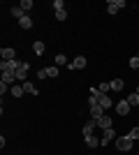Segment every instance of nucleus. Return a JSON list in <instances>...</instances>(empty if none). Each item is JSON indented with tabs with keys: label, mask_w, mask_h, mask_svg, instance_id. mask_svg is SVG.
I'll list each match as a JSON object with an SVG mask.
<instances>
[{
	"label": "nucleus",
	"mask_w": 139,
	"mask_h": 155,
	"mask_svg": "<svg viewBox=\"0 0 139 155\" xmlns=\"http://www.w3.org/2000/svg\"><path fill=\"white\" fill-rule=\"evenodd\" d=\"M88 109H91V116L93 118H102V116H104V109L98 104V97H93V95L88 97Z\"/></svg>",
	"instance_id": "obj_1"
},
{
	"label": "nucleus",
	"mask_w": 139,
	"mask_h": 155,
	"mask_svg": "<svg viewBox=\"0 0 139 155\" xmlns=\"http://www.w3.org/2000/svg\"><path fill=\"white\" fill-rule=\"evenodd\" d=\"M28 72H30V65L26 63V60H21V67L16 72H14V74H16V81H21V84H23V81H28Z\"/></svg>",
	"instance_id": "obj_2"
},
{
	"label": "nucleus",
	"mask_w": 139,
	"mask_h": 155,
	"mask_svg": "<svg viewBox=\"0 0 139 155\" xmlns=\"http://www.w3.org/2000/svg\"><path fill=\"white\" fill-rule=\"evenodd\" d=\"M116 148L118 150H123V153H125V150H130L132 148V139H130V137H118V139H116Z\"/></svg>",
	"instance_id": "obj_3"
},
{
	"label": "nucleus",
	"mask_w": 139,
	"mask_h": 155,
	"mask_svg": "<svg viewBox=\"0 0 139 155\" xmlns=\"http://www.w3.org/2000/svg\"><path fill=\"white\" fill-rule=\"evenodd\" d=\"M130 109H132V107H130L127 100H118V102H116V114H118V116H127Z\"/></svg>",
	"instance_id": "obj_4"
},
{
	"label": "nucleus",
	"mask_w": 139,
	"mask_h": 155,
	"mask_svg": "<svg viewBox=\"0 0 139 155\" xmlns=\"http://www.w3.org/2000/svg\"><path fill=\"white\" fill-rule=\"evenodd\" d=\"M121 7H125V0H109V2H107V12H109V14H116Z\"/></svg>",
	"instance_id": "obj_5"
},
{
	"label": "nucleus",
	"mask_w": 139,
	"mask_h": 155,
	"mask_svg": "<svg viewBox=\"0 0 139 155\" xmlns=\"http://www.w3.org/2000/svg\"><path fill=\"white\" fill-rule=\"evenodd\" d=\"M0 56H2V60H7V63H12V60H16V51H14L12 46H2V51H0Z\"/></svg>",
	"instance_id": "obj_6"
},
{
	"label": "nucleus",
	"mask_w": 139,
	"mask_h": 155,
	"mask_svg": "<svg viewBox=\"0 0 139 155\" xmlns=\"http://www.w3.org/2000/svg\"><path fill=\"white\" fill-rule=\"evenodd\" d=\"M95 97H98V104L102 107V109H109V107H114L111 97H109V95H104V93H98Z\"/></svg>",
	"instance_id": "obj_7"
},
{
	"label": "nucleus",
	"mask_w": 139,
	"mask_h": 155,
	"mask_svg": "<svg viewBox=\"0 0 139 155\" xmlns=\"http://www.w3.org/2000/svg\"><path fill=\"white\" fill-rule=\"evenodd\" d=\"M86 65H88V60L84 58V56H77V58H74L72 63H70V70H84Z\"/></svg>",
	"instance_id": "obj_8"
},
{
	"label": "nucleus",
	"mask_w": 139,
	"mask_h": 155,
	"mask_svg": "<svg viewBox=\"0 0 139 155\" xmlns=\"http://www.w3.org/2000/svg\"><path fill=\"white\" fill-rule=\"evenodd\" d=\"M98 127L109 130V127H114V120H111L109 116H102V118H98Z\"/></svg>",
	"instance_id": "obj_9"
},
{
	"label": "nucleus",
	"mask_w": 139,
	"mask_h": 155,
	"mask_svg": "<svg viewBox=\"0 0 139 155\" xmlns=\"http://www.w3.org/2000/svg\"><path fill=\"white\" fill-rule=\"evenodd\" d=\"M114 137H116V132H114V127L104 130V134H102V139H100V143H102V146H104V143H109V141H111Z\"/></svg>",
	"instance_id": "obj_10"
},
{
	"label": "nucleus",
	"mask_w": 139,
	"mask_h": 155,
	"mask_svg": "<svg viewBox=\"0 0 139 155\" xmlns=\"http://www.w3.org/2000/svg\"><path fill=\"white\" fill-rule=\"evenodd\" d=\"M95 125H98V118H91V120L84 125V137H91V134H93V127H95Z\"/></svg>",
	"instance_id": "obj_11"
},
{
	"label": "nucleus",
	"mask_w": 139,
	"mask_h": 155,
	"mask_svg": "<svg viewBox=\"0 0 139 155\" xmlns=\"http://www.w3.org/2000/svg\"><path fill=\"white\" fill-rule=\"evenodd\" d=\"M21 86H23V91H26L28 95H37V86H35L33 81H23Z\"/></svg>",
	"instance_id": "obj_12"
},
{
	"label": "nucleus",
	"mask_w": 139,
	"mask_h": 155,
	"mask_svg": "<svg viewBox=\"0 0 139 155\" xmlns=\"http://www.w3.org/2000/svg\"><path fill=\"white\" fill-rule=\"evenodd\" d=\"M19 26L23 28V30H30V28H33V19H30V16H23V19H19Z\"/></svg>",
	"instance_id": "obj_13"
},
{
	"label": "nucleus",
	"mask_w": 139,
	"mask_h": 155,
	"mask_svg": "<svg viewBox=\"0 0 139 155\" xmlns=\"http://www.w3.org/2000/svg\"><path fill=\"white\" fill-rule=\"evenodd\" d=\"M109 86H111V91H123V86H125V81L123 79H114V81H109Z\"/></svg>",
	"instance_id": "obj_14"
},
{
	"label": "nucleus",
	"mask_w": 139,
	"mask_h": 155,
	"mask_svg": "<svg viewBox=\"0 0 139 155\" xmlns=\"http://www.w3.org/2000/svg\"><path fill=\"white\" fill-rule=\"evenodd\" d=\"M2 81L9 86L12 81H16V74H14V72H2Z\"/></svg>",
	"instance_id": "obj_15"
},
{
	"label": "nucleus",
	"mask_w": 139,
	"mask_h": 155,
	"mask_svg": "<svg viewBox=\"0 0 139 155\" xmlns=\"http://www.w3.org/2000/svg\"><path fill=\"white\" fill-rule=\"evenodd\" d=\"M125 100L130 102V107H139V95H137V93H130Z\"/></svg>",
	"instance_id": "obj_16"
},
{
	"label": "nucleus",
	"mask_w": 139,
	"mask_h": 155,
	"mask_svg": "<svg viewBox=\"0 0 139 155\" xmlns=\"http://www.w3.org/2000/svg\"><path fill=\"white\" fill-rule=\"evenodd\" d=\"M9 93H12L14 97H21L26 91H23V86H12V88H9Z\"/></svg>",
	"instance_id": "obj_17"
},
{
	"label": "nucleus",
	"mask_w": 139,
	"mask_h": 155,
	"mask_svg": "<svg viewBox=\"0 0 139 155\" xmlns=\"http://www.w3.org/2000/svg\"><path fill=\"white\" fill-rule=\"evenodd\" d=\"M86 146H88V148H98V137H86Z\"/></svg>",
	"instance_id": "obj_18"
},
{
	"label": "nucleus",
	"mask_w": 139,
	"mask_h": 155,
	"mask_svg": "<svg viewBox=\"0 0 139 155\" xmlns=\"http://www.w3.org/2000/svg\"><path fill=\"white\" fill-rule=\"evenodd\" d=\"M53 63H56V67H58V65H65V63H67L65 53H56V58H53Z\"/></svg>",
	"instance_id": "obj_19"
},
{
	"label": "nucleus",
	"mask_w": 139,
	"mask_h": 155,
	"mask_svg": "<svg viewBox=\"0 0 139 155\" xmlns=\"http://www.w3.org/2000/svg\"><path fill=\"white\" fill-rule=\"evenodd\" d=\"M127 137H130L132 141H137V139H139V125H134V127L130 130V132H127Z\"/></svg>",
	"instance_id": "obj_20"
},
{
	"label": "nucleus",
	"mask_w": 139,
	"mask_h": 155,
	"mask_svg": "<svg viewBox=\"0 0 139 155\" xmlns=\"http://www.w3.org/2000/svg\"><path fill=\"white\" fill-rule=\"evenodd\" d=\"M46 74H49V79H56V77H58V67H56V65L46 67Z\"/></svg>",
	"instance_id": "obj_21"
},
{
	"label": "nucleus",
	"mask_w": 139,
	"mask_h": 155,
	"mask_svg": "<svg viewBox=\"0 0 139 155\" xmlns=\"http://www.w3.org/2000/svg\"><path fill=\"white\" fill-rule=\"evenodd\" d=\"M12 16H16V19H23V16H26V12H23L21 7H12Z\"/></svg>",
	"instance_id": "obj_22"
},
{
	"label": "nucleus",
	"mask_w": 139,
	"mask_h": 155,
	"mask_svg": "<svg viewBox=\"0 0 139 155\" xmlns=\"http://www.w3.org/2000/svg\"><path fill=\"white\" fill-rule=\"evenodd\" d=\"M33 51L37 53V56H42V53H44V44H42V42H35V44H33Z\"/></svg>",
	"instance_id": "obj_23"
},
{
	"label": "nucleus",
	"mask_w": 139,
	"mask_h": 155,
	"mask_svg": "<svg viewBox=\"0 0 139 155\" xmlns=\"http://www.w3.org/2000/svg\"><path fill=\"white\" fill-rule=\"evenodd\" d=\"M127 65H130V70H137V67H139V56H132Z\"/></svg>",
	"instance_id": "obj_24"
},
{
	"label": "nucleus",
	"mask_w": 139,
	"mask_h": 155,
	"mask_svg": "<svg viewBox=\"0 0 139 155\" xmlns=\"http://www.w3.org/2000/svg\"><path fill=\"white\" fill-rule=\"evenodd\" d=\"M56 19H58L60 23H63V21L67 19V12H65V9H58V12H56Z\"/></svg>",
	"instance_id": "obj_25"
},
{
	"label": "nucleus",
	"mask_w": 139,
	"mask_h": 155,
	"mask_svg": "<svg viewBox=\"0 0 139 155\" xmlns=\"http://www.w3.org/2000/svg\"><path fill=\"white\" fill-rule=\"evenodd\" d=\"M21 9H23V12L33 9V0H23V2H21Z\"/></svg>",
	"instance_id": "obj_26"
},
{
	"label": "nucleus",
	"mask_w": 139,
	"mask_h": 155,
	"mask_svg": "<svg viewBox=\"0 0 139 155\" xmlns=\"http://www.w3.org/2000/svg\"><path fill=\"white\" fill-rule=\"evenodd\" d=\"M63 7H65V5H63V0H53V9H56V12L63 9Z\"/></svg>",
	"instance_id": "obj_27"
},
{
	"label": "nucleus",
	"mask_w": 139,
	"mask_h": 155,
	"mask_svg": "<svg viewBox=\"0 0 139 155\" xmlns=\"http://www.w3.org/2000/svg\"><path fill=\"white\" fill-rule=\"evenodd\" d=\"M37 79H40V81H42V79H49V74H46V70H37Z\"/></svg>",
	"instance_id": "obj_28"
},
{
	"label": "nucleus",
	"mask_w": 139,
	"mask_h": 155,
	"mask_svg": "<svg viewBox=\"0 0 139 155\" xmlns=\"http://www.w3.org/2000/svg\"><path fill=\"white\" fill-rule=\"evenodd\" d=\"M7 88H9V86H7V84H5V81H0V95H2V97H5V93H7Z\"/></svg>",
	"instance_id": "obj_29"
},
{
	"label": "nucleus",
	"mask_w": 139,
	"mask_h": 155,
	"mask_svg": "<svg viewBox=\"0 0 139 155\" xmlns=\"http://www.w3.org/2000/svg\"><path fill=\"white\" fill-rule=\"evenodd\" d=\"M134 93H137V95H139V86H137V91H134Z\"/></svg>",
	"instance_id": "obj_30"
}]
</instances>
